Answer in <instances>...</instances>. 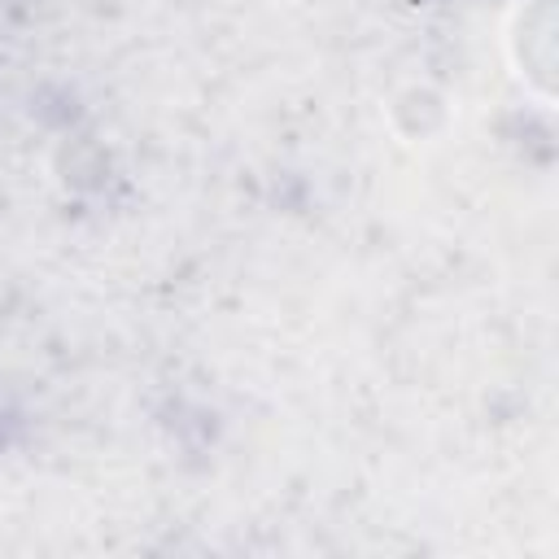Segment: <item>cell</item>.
Instances as JSON below:
<instances>
[{"instance_id":"6da1fadb","label":"cell","mask_w":559,"mask_h":559,"mask_svg":"<svg viewBox=\"0 0 559 559\" xmlns=\"http://www.w3.org/2000/svg\"><path fill=\"white\" fill-rule=\"evenodd\" d=\"M511 66L515 74L550 100V79H555V0H520L511 31H507Z\"/></svg>"}]
</instances>
